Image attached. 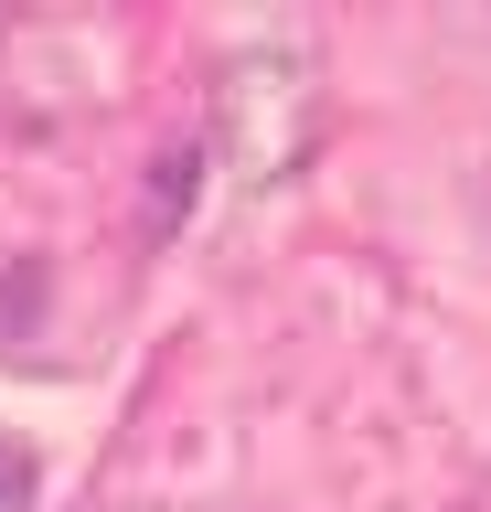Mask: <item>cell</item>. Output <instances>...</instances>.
Masks as SVG:
<instances>
[{"instance_id":"cell-1","label":"cell","mask_w":491,"mask_h":512,"mask_svg":"<svg viewBox=\"0 0 491 512\" xmlns=\"http://www.w3.org/2000/svg\"><path fill=\"white\" fill-rule=\"evenodd\" d=\"M33 502V459H22V438H0V512Z\"/></svg>"}]
</instances>
